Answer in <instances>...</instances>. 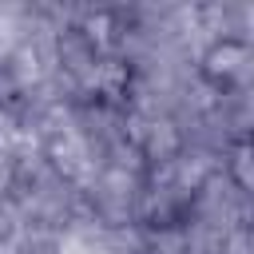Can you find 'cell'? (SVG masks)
Returning a JSON list of instances; mask_svg holds the SVG:
<instances>
[{
    "mask_svg": "<svg viewBox=\"0 0 254 254\" xmlns=\"http://www.w3.org/2000/svg\"><path fill=\"white\" fill-rule=\"evenodd\" d=\"M238 60H242V48L222 44V48H214V52H210V71H234V67H238Z\"/></svg>",
    "mask_w": 254,
    "mask_h": 254,
    "instance_id": "obj_1",
    "label": "cell"
}]
</instances>
